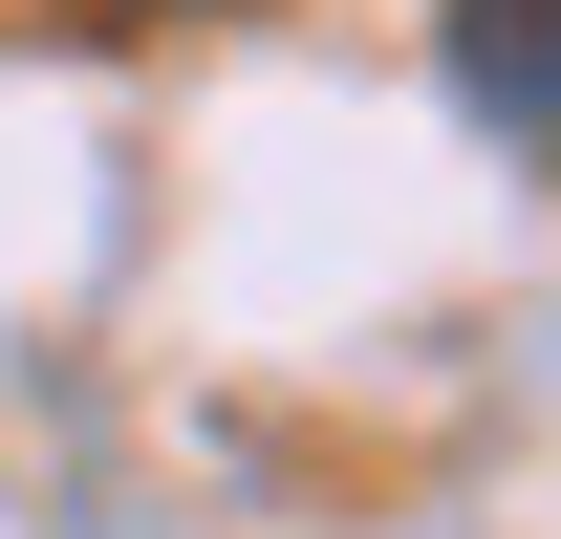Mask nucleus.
Returning <instances> with one entry per match:
<instances>
[{"label":"nucleus","instance_id":"f257e3e1","mask_svg":"<svg viewBox=\"0 0 561 539\" xmlns=\"http://www.w3.org/2000/svg\"><path fill=\"white\" fill-rule=\"evenodd\" d=\"M454 87H476V130L561 173V0H454Z\"/></svg>","mask_w":561,"mask_h":539}]
</instances>
